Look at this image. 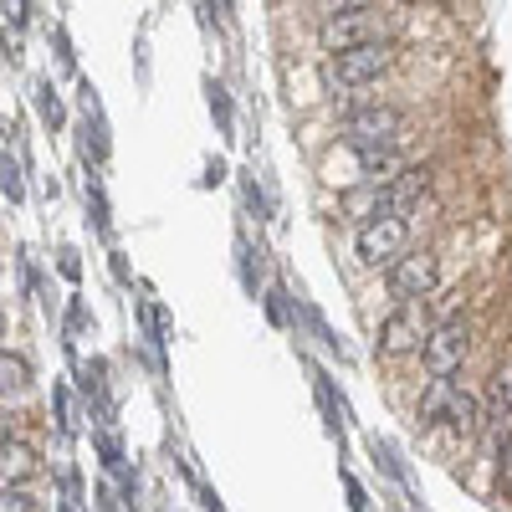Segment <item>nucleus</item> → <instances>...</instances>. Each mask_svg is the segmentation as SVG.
Instances as JSON below:
<instances>
[{"mask_svg":"<svg viewBox=\"0 0 512 512\" xmlns=\"http://www.w3.org/2000/svg\"><path fill=\"white\" fill-rule=\"evenodd\" d=\"M405 241H410V226H405L400 210H379V216H369L354 236L359 262H369V267H390L395 256H405Z\"/></svg>","mask_w":512,"mask_h":512,"instance_id":"f257e3e1","label":"nucleus"},{"mask_svg":"<svg viewBox=\"0 0 512 512\" xmlns=\"http://www.w3.org/2000/svg\"><path fill=\"white\" fill-rule=\"evenodd\" d=\"M400 134H405V113L400 108H384V103L359 108V113L344 118V144L349 149H395Z\"/></svg>","mask_w":512,"mask_h":512,"instance_id":"f03ea898","label":"nucleus"},{"mask_svg":"<svg viewBox=\"0 0 512 512\" xmlns=\"http://www.w3.org/2000/svg\"><path fill=\"white\" fill-rule=\"evenodd\" d=\"M318 41H323V52H349V47H364V41H379V11L359 6V11L323 16Z\"/></svg>","mask_w":512,"mask_h":512,"instance_id":"7ed1b4c3","label":"nucleus"},{"mask_svg":"<svg viewBox=\"0 0 512 512\" xmlns=\"http://www.w3.org/2000/svg\"><path fill=\"white\" fill-rule=\"evenodd\" d=\"M333 82L338 88H364L379 72H390V47L384 41H364V47H349V52H333Z\"/></svg>","mask_w":512,"mask_h":512,"instance_id":"20e7f679","label":"nucleus"},{"mask_svg":"<svg viewBox=\"0 0 512 512\" xmlns=\"http://www.w3.org/2000/svg\"><path fill=\"white\" fill-rule=\"evenodd\" d=\"M466 349H472V328L446 318V323H436L431 333H425V369L431 374H456L466 364Z\"/></svg>","mask_w":512,"mask_h":512,"instance_id":"39448f33","label":"nucleus"},{"mask_svg":"<svg viewBox=\"0 0 512 512\" xmlns=\"http://www.w3.org/2000/svg\"><path fill=\"white\" fill-rule=\"evenodd\" d=\"M441 282V267L431 251H410V256H395L390 262V292L405 297V303H420V297H431Z\"/></svg>","mask_w":512,"mask_h":512,"instance_id":"423d86ee","label":"nucleus"},{"mask_svg":"<svg viewBox=\"0 0 512 512\" xmlns=\"http://www.w3.org/2000/svg\"><path fill=\"white\" fill-rule=\"evenodd\" d=\"M425 333H431L425 313H420L415 303H405L400 313H390V318L379 323V354H390V359L415 354V349H425Z\"/></svg>","mask_w":512,"mask_h":512,"instance_id":"0eeeda50","label":"nucleus"},{"mask_svg":"<svg viewBox=\"0 0 512 512\" xmlns=\"http://www.w3.org/2000/svg\"><path fill=\"white\" fill-rule=\"evenodd\" d=\"M425 190H431V169H400V175L384 185V210H400V216H405Z\"/></svg>","mask_w":512,"mask_h":512,"instance_id":"6e6552de","label":"nucleus"},{"mask_svg":"<svg viewBox=\"0 0 512 512\" xmlns=\"http://www.w3.org/2000/svg\"><path fill=\"white\" fill-rule=\"evenodd\" d=\"M482 420L492 425V431H502V420H512V359L492 374L487 384V400H482Z\"/></svg>","mask_w":512,"mask_h":512,"instance_id":"1a4fd4ad","label":"nucleus"},{"mask_svg":"<svg viewBox=\"0 0 512 512\" xmlns=\"http://www.w3.org/2000/svg\"><path fill=\"white\" fill-rule=\"evenodd\" d=\"M451 400H456V379L451 374H431V390L420 395V425H441Z\"/></svg>","mask_w":512,"mask_h":512,"instance_id":"9d476101","label":"nucleus"},{"mask_svg":"<svg viewBox=\"0 0 512 512\" xmlns=\"http://www.w3.org/2000/svg\"><path fill=\"white\" fill-rule=\"evenodd\" d=\"M446 425H451V431L456 436H477L482 431V400L477 395H466V390H456V400H451V410H446Z\"/></svg>","mask_w":512,"mask_h":512,"instance_id":"9b49d317","label":"nucleus"},{"mask_svg":"<svg viewBox=\"0 0 512 512\" xmlns=\"http://www.w3.org/2000/svg\"><path fill=\"white\" fill-rule=\"evenodd\" d=\"M359 154V169L374 180V185H390L395 175H400V159H395V149H354Z\"/></svg>","mask_w":512,"mask_h":512,"instance_id":"f8f14e48","label":"nucleus"},{"mask_svg":"<svg viewBox=\"0 0 512 512\" xmlns=\"http://www.w3.org/2000/svg\"><path fill=\"white\" fill-rule=\"evenodd\" d=\"M0 466H6V482H26L36 472V456L21 446V441H6V451H0Z\"/></svg>","mask_w":512,"mask_h":512,"instance_id":"ddd939ff","label":"nucleus"},{"mask_svg":"<svg viewBox=\"0 0 512 512\" xmlns=\"http://www.w3.org/2000/svg\"><path fill=\"white\" fill-rule=\"evenodd\" d=\"M0 507H6V512H31V507H36V497L6 482V497H0Z\"/></svg>","mask_w":512,"mask_h":512,"instance_id":"4468645a","label":"nucleus"},{"mask_svg":"<svg viewBox=\"0 0 512 512\" xmlns=\"http://www.w3.org/2000/svg\"><path fill=\"white\" fill-rule=\"evenodd\" d=\"M0 369H6V390H26V364L21 359L6 354V364H0Z\"/></svg>","mask_w":512,"mask_h":512,"instance_id":"2eb2a0df","label":"nucleus"},{"mask_svg":"<svg viewBox=\"0 0 512 512\" xmlns=\"http://www.w3.org/2000/svg\"><path fill=\"white\" fill-rule=\"evenodd\" d=\"M359 6H369V0H318V11H323V16H338V11H359Z\"/></svg>","mask_w":512,"mask_h":512,"instance_id":"dca6fc26","label":"nucleus"},{"mask_svg":"<svg viewBox=\"0 0 512 512\" xmlns=\"http://www.w3.org/2000/svg\"><path fill=\"white\" fill-rule=\"evenodd\" d=\"M502 492H512V431H507V441H502Z\"/></svg>","mask_w":512,"mask_h":512,"instance_id":"f3484780","label":"nucleus"}]
</instances>
